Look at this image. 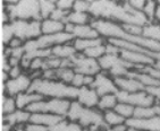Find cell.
<instances>
[{
    "label": "cell",
    "instance_id": "obj_1",
    "mask_svg": "<svg viewBox=\"0 0 160 131\" xmlns=\"http://www.w3.org/2000/svg\"><path fill=\"white\" fill-rule=\"evenodd\" d=\"M28 93H38V94L42 95L43 97L48 96L51 98H62V100L72 98V100H74V98H77L78 89L62 82L39 78V79H34L32 82Z\"/></svg>",
    "mask_w": 160,
    "mask_h": 131
},
{
    "label": "cell",
    "instance_id": "obj_2",
    "mask_svg": "<svg viewBox=\"0 0 160 131\" xmlns=\"http://www.w3.org/2000/svg\"><path fill=\"white\" fill-rule=\"evenodd\" d=\"M6 8L12 21H40V1L38 0H22V1H10L6 2Z\"/></svg>",
    "mask_w": 160,
    "mask_h": 131
},
{
    "label": "cell",
    "instance_id": "obj_3",
    "mask_svg": "<svg viewBox=\"0 0 160 131\" xmlns=\"http://www.w3.org/2000/svg\"><path fill=\"white\" fill-rule=\"evenodd\" d=\"M71 106V102L62 98H51L49 101H39L26 107V111L33 113H51L56 115L66 116Z\"/></svg>",
    "mask_w": 160,
    "mask_h": 131
},
{
    "label": "cell",
    "instance_id": "obj_4",
    "mask_svg": "<svg viewBox=\"0 0 160 131\" xmlns=\"http://www.w3.org/2000/svg\"><path fill=\"white\" fill-rule=\"evenodd\" d=\"M10 26L14 32L15 37H18L21 40H37L42 35V28H41L40 21H22L15 19L10 21Z\"/></svg>",
    "mask_w": 160,
    "mask_h": 131
},
{
    "label": "cell",
    "instance_id": "obj_5",
    "mask_svg": "<svg viewBox=\"0 0 160 131\" xmlns=\"http://www.w3.org/2000/svg\"><path fill=\"white\" fill-rule=\"evenodd\" d=\"M115 95H116L118 102L131 104L134 107H152L154 104V98L145 91H136V93L118 91Z\"/></svg>",
    "mask_w": 160,
    "mask_h": 131
},
{
    "label": "cell",
    "instance_id": "obj_6",
    "mask_svg": "<svg viewBox=\"0 0 160 131\" xmlns=\"http://www.w3.org/2000/svg\"><path fill=\"white\" fill-rule=\"evenodd\" d=\"M71 61L73 62L75 73H82L84 76H97L101 70L98 60L88 58L83 53H76L71 58Z\"/></svg>",
    "mask_w": 160,
    "mask_h": 131
},
{
    "label": "cell",
    "instance_id": "obj_7",
    "mask_svg": "<svg viewBox=\"0 0 160 131\" xmlns=\"http://www.w3.org/2000/svg\"><path fill=\"white\" fill-rule=\"evenodd\" d=\"M32 78L25 73H22L21 76L17 77V78H14L12 79L10 78L7 82H3L5 84V91L8 93L10 97L12 96H17L18 94H22V93H28L30 87L32 85Z\"/></svg>",
    "mask_w": 160,
    "mask_h": 131
},
{
    "label": "cell",
    "instance_id": "obj_8",
    "mask_svg": "<svg viewBox=\"0 0 160 131\" xmlns=\"http://www.w3.org/2000/svg\"><path fill=\"white\" fill-rule=\"evenodd\" d=\"M75 39L73 34L66 33V32H60L57 34H50V35H41L39 39H37L38 45L40 49H51L56 45L60 44H66L67 42Z\"/></svg>",
    "mask_w": 160,
    "mask_h": 131
},
{
    "label": "cell",
    "instance_id": "obj_9",
    "mask_svg": "<svg viewBox=\"0 0 160 131\" xmlns=\"http://www.w3.org/2000/svg\"><path fill=\"white\" fill-rule=\"evenodd\" d=\"M91 88L96 89L98 95L100 97L105 96L108 94H116L119 89L115 84L114 79H110L107 75H105L103 73H98L96 76V79L93 82V84L90 86Z\"/></svg>",
    "mask_w": 160,
    "mask_h": 131
},
{
    "label": "cell",
    "instance_id": "obj_10",
    "mask_svg": "<svg viewBox=\"0 0 160 131\" xmlns=\"http://www.w3.org/2000/svg\"><path fill=\"white\" fill-rule=\"evenodd\" d=\"M80 123L83 128H90V127H96V128H102L105 127L107 128L108 125L106 124L105 119H103V114L98 110H93V109H84L82 115H81Z\"/></svg>",
    "mask_w": 160,
    "mask_h": 131
},
{
    "label": "cell",
    "instance_id": "obj_11",
    "mask_svg": "<svg viewBox=\"0 0 160 131\" xmlns=\"http://www.w3.org/2000/svg\"><path fill=\"white\" fill-rule=\"evenodd\" d=\"M126 124L131 128H135L140 131H160V116L156 115L153 118L145 120L140 119H128Z\"/></svg>",
    "mask_w": 160,
    "mask_h": 131
},
{
    "label": "cell",
    "instance_id": "obj_12",
    "mask_svg": "<svg viewBox=\"0 0 160 131\" xmlns=\"http://www.w3.org/2000/svg\"><path fill=\"white\" fill-rule=\"evenodd\" d=\"M99 100H100V96L98 95L96 89L86 87V86H83L82 88L78 89L77 101L86 109H92L94 106H98Z\"/></svg>",
    "mask_w": 160,
    "mask_h": 131
},
{
    "label": "cell",
    "instance_id": "obj_13",
    "mask_svg": "<svg viewBox=\"0 0 160 131\" xmlns=\"http://www.w3.org/2000/svg\"><path fill=\"white\" fill-rule=\"evenodd\" d=\"M119 55L124 60L128 61L135 66H153L156 63V60L151 57H148L143 53H139V52L129 51V50L120 49Z\"/></svg>",
    "mask_w": 160,
    "mask_h": 131
},
{
    "label": "cell",
    "instance_id": "obj_14",
    "mask_svg": "<svg viewBox=\"0 0 160 131\" xmlns=\"http://www.w3.org/2000/svg\"><path fill=\"white\" fill-rule=\"evenodd\" d=\"M114 82L119 91H127V93H136V91H145V87L139 80L132 77H118L114 78Z\"/></svg>",
    "mask_w": 160,
    "mask_h": 131
},
{
    "label": "cell",
    "instance_id": "obj_15",
    "mask_svg": "<svg viewBox=\"0 0 160 131\" xmlns=\"http://www.w3.org/2000/svg\"><path fill=\"white\" fill-rule=\"evenodd\" d=\"M64 120L65 116L56 115V114H51V113H33V114H31L30 122L50 128V127H52V125L57 124Z\"/></svg>",
    "mask_w": 160,
    "mask_h": 131
},
{
    "label": "cell",
    "instance_id": "obj_16",
    "mask_svg": "<svg viewBox=\"0 0 160 131\" xmlns=\"http://www.w3.org/2000/svg\"><path fill=\"white\" fill-rule=\"evenodd\" d=\"M44 100L42 95L38 94V93H22L18 94L15 97L16 105H17V110H23L26 109L28 106H30L31 104L35 103V102L42 101Z\"/></svg>",
    "mask_w": 160,
    "mask_h": 131
},
{
    "label": "cell",
    "instance_id": "obj_17",
    "mask_svg": "<svg viewBox=\"0 0 160 131\" xmlns=\"http://www.w3.org/2000/svg\"><path fill=\"white\" fill-rule=\"evenodd\" d=\"M31 119V113L26 110H16L14 113L9 115H3L2 122H6L8 124L16 127V125H21L25 122H30Z\"/></svg>",
    "mask_w": 160,
    "mask_h": 131
},
{
    "label": "cell",
    "instance_id": "obj_18",
    "mask_svg": "<svg viewBox=\"0 0 160 131\" xmlns=\"http://www.w3.org/2000/svg\"><path fill=\"white\" fill-rule=\"evenodd\" d=\"M75 39H98L100 37V34L98 33V30H94L91 24L88 25H75L74 32H73Z\"/></svg>",
    "mask_w": 160,
    "mask_h": 131
},
{
    "label": "cell",
    "instance_id": "obj_19",
    "mask_svg": "<svg viewBox=\"0 0 160 131\" xmlns=\"http://www.w3.org/2000/svg\"><path fill=\"white\" fill-rule=\"evenodd\" d=\"M41 28H42L43 35H50V34H57L60 32H65V24L62 21H53L51 18L43 19L41 21Z\"/></svg>",
    "mask_w": 160,
    "mask_h": 131
},
{
    "label": "cell",
    "instance_id": "obj_20",
    "mask_svg": "<svg viewBox=\"0 0 160 131\" xmlns=\"http://www.w3.org/2000/svg\"><path fill=\"white\" fill-rule=\"evenodd\" d=\"M77 53L75 50L74 45L71 44H60V45H56L51 48V55L59 59H71Z\"/></svg>",
    "mask_w": 160,
    "mask_h": 131
},
{
    "label": "cell",
    "instance_id": "obj_21",
    "mask_svg": "<svg viewBox=\"0 0 160 131\" xmlns=\"http://www.w3.org/2000/svg\"><path fill=\"white\" fill-rule=\"evenodd\" d=\"M105 44V40L102 37H98V39H75L73 45H74L75 50L77 52H84L85 50L94 48L98 45H103Z\"/></svg>",
    "mask_w": 160,
    "mask_h": 131
},
{
    "label": "cell",
    "instance_id": "obj_22",
    "mask_svg": "<svg viewBox=\"0 0 160 131\" xmlns=\"http://www.w3.org/2000/svg\"><path fill=\"white\" fill-rule=\"evenodd\" d=\"M142 36L152 41H157L160 43V24L151 21L143 27Z\"/></svg>",
    "mask_w": 160,
    "mask_h": 131
},
{
    "label": "cell",
    "instance_id": "obj_23",
    "mask_svg": "<svg viewBox=\"0 0 160 131\" xmlns=\"http://www.w3.org/2000/svg\"><path fill=\"white\" fill-rule=\"evenodd\" d=\"M127 77H132V78H135L136 80H139L142 85L144 87H150V86H160V80L156 79L152 76L148 75V73H138V71H129L128 76Z\"/></svg>",
    "mask_w": 160,
    "mask_h": 131
},
{
    "label": "cell",
    "instance_id": "obj_24",
    "mask_svg": "<svg viewBox=\"0 0 160 131\" xmlns=\"http://www.w3.org/2000/svg\"><path fill=\"white\" fill-rule=\"evenodd\" d=\"M67 21L74 25H88L92 21V19L88 12H71L67 16Z\"/></svg>",
    "mask_w": 160,
    "mask_h": 131
},
{
    "label": "cell",
    "instance_id": "obj_25",
    "mask_svg": "<svg viewBox=\"0 0 160 131\" xmlns=\"http://www.w3.org/2000/svg\"><path fill=\"white\" fill-rule=\"evenodd\" d=\"M118 104V100L115 94H108L100 97L98 103V109L100 111H109L114 110L116 105Z\"/></svg>",
    "mask_w": 160,
    "mask_h": 131
},
{
    "label": "cell",
    "instance_id": "obj_26",
    "mask_svg": "<svg viewBox=\"0 0 160 131\" xmlns=\"http://www.w3.org/2000/svg\"><path fill=\"white\" fill-rule=\"evenodd\" d=\"M103 119H105L106 124L108 127H115V125H119L126 123V119H124L123 116L119 115L115 110L106 111L103 113Z\"/></svg>",
    "mask_w": 160,
    "mask_h": 131
},
{
    "label": "cell",
    "instance_id": "obj_27",
    "mask_svg": "<svg viewBox=\"0 0 160 131\" xmlns=\"http://www.w3.org/2000/svg\"><path fill=\"white\" fill-rule=\"evenodd\" d=\"M84 109L85 107L82 105L78 101H72L71 102V106H69V110L67 113V119L71 120V122H75L78 121L83 113Z\"/></svg>",
    "mask_w": 160,
    "mask_h": 131
},
{
    "label": "cell",
    "instance_id": "obj_28",
    "mask_svg": "<svg viewBox=\"0 0 160 131\" xmlns=\"http://www.w3.org/2000/svg\"><path fill=\"white\" fill-rule=\"evenodd\" d=\"M56 8H57L56 1H52V0H40L41 18L43 19L50 18V16H51V14H52Z\"/></svg>",
    "mask_w": 160,
    "mask_h": 131
},
{
    "label": "cell",
    "instance_id": "obj_29",
    "mask_svg": "<svg viewBox=\"0 0 160 131\" xmlns=\"http://www.w3.org/2000/svg\"><path fill=\"white\" fill-rule=\"evenodd\" d=\"M116 112L122 115L124 119H132L133 115H134V110H135V107L131 105V104H127V103H120L118 102V104L116 105V107L114 109Z\"/></svg>",
    "mask_w": 160,
    "mask_h": 131
},
{
    "label": "cell",
    "instance_id": "obj_30",
    "mask_svg": "<svg viewBox=\"0 0 160 131\" xmlns=\"http://www.w3.org/2000/svg\"><path fill=\"white\" fill-rule=\"evenodd\" d=\"M157 115L154 107H135L134 110V115L133 118L134 119H140V120H145V119H150V118H153V116Z\"/></svg>",
    "mask_w": 160,
    "mask_h": 131
},
{
    "label": "cell",
    "instance_id": "obj_31",
    "mask_svg": "<svg viewBox=\"0 0 160 131\" xmlns=\"http://www.w3.org/2000/svg\"><path fill=\"white\" fill-rule=\"evenodd\" d=\"M75 76V70L73 68H59L57 70V79L62 80L65 84L73 82Z\"/></svg>",
    "mask_w": 160,
    "mask_h": 131
},
{
    "label": "cell",
    "instance_id": "obj_32",
    "mask_svg": "<svg viewBox=\"0 0 160 131\" xmlns=\"http://www.w3.org/2000/svg\"><path fill=\"white\" fill-rule=\"evenodd\" d=\"M83 54L88 58L94 59V60H99L100 58H102L106 54V44L103 45H98L91 49H88L83 52Z\"/></svg>",
    "mask_w": 160,
    "mask_h": 131
},
{
    "label": "cell",
    "instance_id": "obj_33",
    "mask_svg": "<svg viewBox=\"0 0 160 131\" xmlns=\"http://www.w3.org/2000/svg\"><path fill=\"white\" fill-rule=\"evenodd\" d=\"M17 110V105L14 97H2V114L3 115H9Z\"/></svg>",
    "mask_w": 160,
    "mask_h": 131
},
{
    "label": "cell",
    "instance_id": "obj_34",
    "mask_svg": "<svg viewBox=\"0 0 160 131\" xmlns=\"http://www.w3.org/2000/svg\"><path fill=\"white\" fill-rule=\"evenodd\" d=\"M15 37L14 32L12 30V26L9 24H3L2 28H1V41H2L3 45H9V43L12 42V40Z\"/></svg>",
    "mask_w": 160,
    "mask_h": 131
},
{
    "label": "cell",
    "instance_id": "obj_35",
    "mask_svg": "<svg viewBox=\"0 0 160 131\" xmlns=\"http://www.w3.org/2000/svg\"><path fill=\"white\" fill-rule=\"evenodd\" d=\"M157 6H158V3L154 2V1H151V0L147 1V3H145V7H144V9H143V12H144L145 16L148 17V19L150 21H152L154 19V15H156Z\"/></svg>",
    "mask_w": 160,
    "mask_h": 131
},
{
    "label": "cell",
    "instance_id": "obj_36",
    "mask_svg": "<svg viewBox=\"0 0 160 131\" xmlns=\"http://www.w3.org/2000/svg\"><path fill=\"white\" fill-rule=\"evenodd\" d=\"M123 30L126 33L131 34V35H136V36H142V32H143V27L139 26L135 24H122Z\"/></svg>",
    "mask_w": 160,
    "mask_h": 131
},
{
    "label": "cell",
    "instance_id": "obj_37",
    "mask_svg": "<svg viewBox=\"0 0 160 131\" xmlns=\"http://www.w3.org/2000/svg\"><path fill=\"white\" fill-rule=\"evenodd\" d=\"M90 5H91V1H83V0H76V1H74V7H73V12H89Z\"/></svg>",
    "mask_w": 160,
    "mask_h": 131
},
{
    "label": "cell",
    "instance_id": "obj_38",
    "mask_svg": "<svg viewBox=\"0 0 160 131\" xmlns=\"http://www.w3.org/2000/svg\"><path fill=\"white\" fill-rule=\"evenodd\" d=\"M56 6H57V8H59V9L68 12V10L73 9L74 1H73V0H59V1H56Z\"/></svg>",
    "mask_w": 160,
    "mask_h": 131
},
{
    "label": "cell",
    "instance_id": "obj_39",
    "mask_svg": "<svg viewBox=\"0 0 160 131\" xmlns=\"http://www.w3.org/2000/svg\"><path fill=\"white\" fill-rule=\"evenodd\" d=\"M68 14H69L68 12H65V10L59 9V8H56L52 14H51V16H50V18L53 19V21H62L68 16Z\"/></svg>",
    "mask_w": 160,
    "mask_h": 131
},
{
    "label": "cell",
    "instance_id": "obj_40",
    "mask_svg": "<svg viewBox=\"0 0 160 131\" xmlns=\"http://www.w3.org/2000/svg\"><path fill=\"white\" fill-rule=\"evenodd\" d=\"M39 45H38V41L37 40H28L25 41L24 43V50L25 53H30V52H34L39 50Z\"/></svg>",
    "mask_w": 160,
    "mask_h": 131
},
{
    "label": "cell",
    "instance_id": "obj_41",
    "mask_svg": "<svg viewBox=\"0 0 160 131\" xmlns=\"http://www.w3.org/2000/svg\"><path fill=\"white\" fill-rule=\"evenodd\" d=\"M84 75H82V73H75V76H74V79H73V82H72V86L73 87H75V88L80 89L82 88L84 86Z\"/></svg>",
    "mask_w": 160,
    "mask_h": 131
},
{
    "label": "cell",
    "instance_id": "obj_42",
    "mask_svg": "<svg viewBox=\"0 0 160 131\" xmlns=\"http://www.w3.org/2000/svg\"><path fill=\"white\" fill-rule=\"evenodd\" d=\"M145 91L149 95H151L154 100H158L160 102V86H150L145 87Z\"/></svg>",
    "mask_w": 160,
    "mask_h": 131
},
{
    "label": "cell",
    "instance_id": "obj_43",
    "mask_svg": "<svg viewBox=\"0 0 160 131\" xmlns=\"http://www.w3.org/2000/svg\"><path fill=\"white\" fill-rule=\"evenodd\" d=\"M25 130L26 131H49L48 127H44V125L41 124H35V123H28L25 125Z\"/></svg>",
    "mask_w": 160,
    "mask_h": 131
},
{
    "label": "cell",
    "instance_id": "obj_44",
    "mask_svg": "<svg viewBox=\"0 0 160 131\" xmlns=\"http://www.w3.org/2000/svg\"><path fill=\"white\" fill-rule=\"evenodd\" d=\"M128 3L131 5V7H132V8H134L135 10L143 12L147 1H144V0H131V1H128Z\"/></svg>",
    "mask_w": 160,
    "mask_h": 131
},
{
    "label": "cell",
    "instance_id": "obj_45",
    "mask_svg": "<svg viewBox=\"0 0 160 131\" xmlns=\"http://www.w3.org/2000/svg\"><path fill=\"white\" fill-rule=\"evenodd\" d=\"M68 123H69V122H67L66 120H64V121L59 122V123L52 125V127H50L49 131H66L67 130Z\"/></svg>",
    "mask_w": 160,
    "mask_h": 131
},
{
    "label": "cell",
    "instance_id": "obj_46",
    "mask_svg": "<svg viewBox=\"0 0 160 131\" xmlns=\"http://www.w3.org/2000/svg\"><path fill=\"white\" fill-rule=\"evenodd\" d=\"M120 49L118 46L112 45L110 43H107L106 44V54H115V55H119Z\"/></svg>",
    "mask_w": 160,
    "mask_h": 131
},
{
    "label": "cell",
    "instance_id": "obj_47",
    "mask_svg": "<svg viewBox=\"0 0 160 131\" xmlns=\"http://www.w3.org/2000/svg\"><path fill=\"white\" fill-rule=\"evenodd\" d=\"M84 130H85V128H83L78 122H69L66 131H84Z\"/></svg>",
    "mask_w": 160,
    "mask_h": 131
},
{
    "label": "cell",
    "instance_id": "obj_48",
    "mask_svg": "<svg viewBox=\"0 0 160 131\" xmlns=\"http://www.w3.org/2000/svg\"><path fill=\"white\" fill-rule=\"evenodd\" d=\"M22 75V67L21 66H16V67H12L9 71V76L12 79L14 78H17Z\"/></svg>",
    "mask_w": 160,
    "mask_h": 131
},
{
    "label": "cell",
    "instance_id": "obj_49",
    "mask_svg": "<svg viewBox=\"0 0 160 131\" xmlns=\"http://www.w3.org/2000/svg\"><path fill=\"white\" fill-rule=\"evenodd\" d=\"M23 45H24V41L18 39V37H14V39L12 40V42L9 43L8 48H10V49H15V48H19V46H23Z\"/></svg>",
    "mask_w": 160,
    "mask_h": 131
},
{
    "label": "cell",
    "instance_id": "obj_50",
    "mask_svg": "<svg viewBox=\"0 0 160 131\" xmlns=\"http://www.w3.org/2000/svg\"><path fill=\"white\" fill-rule=\"evenodd\" d=\"M94 79H96V76H85L84 77V86L90 87L93 84Z\"/></svg>",
    "mask_w": 160,
    "mask_h": 131
},
{
    "label": "cell",
    "instance_id": "obj_51",
    "mask_svg": "<svg viewBox=\"0 0 160 131\" xmlns=\"http://www.w3.org/2000/svg\"><path fill=\"white\" fill-rule=\"evenodd\" d=\"M74 28H75V25L72 24V23H67V24H65V32H66V33L73 34Z\"/></svg>",
    "mask_w": 160,
    "mask_h": 131
},
{
    "label": "cell",
    "instance_id": "obj_52",
    "mask_svg": "<svg viewBox=\"0 0 160 131\" xmlns=\"http://www.w3.org/2000/svg\"><path fill=\"white\" fill-rule=\"evenodd\" d=\"M158 6H157V9H156V15H154V19L160 23V1H158Z\"/></svg>",
    "mask_w": 160,
    "mask_h": 131
},
{
    "label": "cell",
    "instance_id": "obj_53",
    "mask_svg": "<svg viewBox=\"0 0 160 131\" xmlns=\"http://www.w3.org/2000/svg\"><path fill=\"white\" fill-rule=\"evenodd\" d=\"M12 129H14L12 125L8 124V123H6V122H2V128H1V131H12Z\"/></svg>",
    "mask_w": 160,
    "mask_h": 131
},
{
    "label": "cell",
    "instance_id": "obj_54",
    "mask_svg": "<svg viewBox=\"0 0 160 131\" xmlns=\"http://www.w3.org/2000/svg\"><path fill=\"white\" fill-rule=\"evenodd\" d=\"M12 131H26V130H25V127H22V124H21V125H16V127H14Z\"/></svg>",
    "mask_w": 160,
    "mask_h": 131
},
{
    "label": "cell",
    "instance_id": "obj_55",
    "mask_svg": "<svg viewBox=\"0 0 160 131\" xmlns=\"http://www.w3.org/2000/svg\"><path fill=\"white\" fill-rule=\"evenodd\" d=\"M154 110H156V113H157V115L160 116V104H158V105H154Z\"/></svg>",
    "mask_w": 160,
    "mask_h": 131
},
{
    "label": "cell",
    "instance_id": "obj_56",
    "mask_svg": "<svg viewBox=\"0 0 160 131\" xmlns=\"http://www.w3.org/2000/svg\"><path fill=\"white\" fill-rule=\"evenodd\" d=\"M84 131H99V129L96 127H90V128H86Z\"/></svg>",
    "mask_w": 160,
    "mask_h": 131
},
{
    "label": "cell",
    "instance_id": "obj_57",
    "mask_svg": "<svg viewBox=\"0 0 160 131\" xmlns=\"http://www.w3.org/2000/svg\"><path fill=\"white\" fill-rule=\"evenodd\" d=\"M154 67H157L158 69H160V61H156V63H154Z\"/></svg>",
    "mask_w": 160,
    "mask_h": 131
}]
</instances>
